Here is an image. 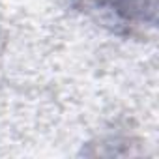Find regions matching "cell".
Listing matches in <instances>:
<instances>
[{
  "label": "cell",
  "mask_w": 159,
  "mask_h": 159,
  "mask_svg": "<svg viewBox=\"0 0 159 159\" xmlns=\"http://www.w3.org/2000/svg\"><path fill=\"white\" fill-rule=\"evenodd\" d=\"M69 6L120 38H144L157 17V0H69Z\"/></svg>",
  "instance_id": "cell-1"
}]
</instances>
